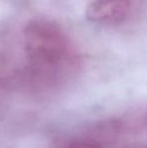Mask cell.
Returning a JSON list of instances; mask_svg holds the SVG:
<instances>
[{"instance_id": "6da1fadb", "label": "cell", "mask_w": 147, "mask_h": 148, "mask_svg": "<svg viewBox=\"0 0 147 148\" xmlns=\"http://www.w3.org/2000/svg\"><path fill=\"white\" fill-rule=\"evenodd\" d=\"M25 73L37 89L61 87L79 72L81 56L67 30L53 19H31L23 30Z\"/></svg>"}, {"instance_id": "7a4b0ae2", "label": "cell", "mask_w": 147, "mask_h": 148, "mask_svg": "<svg viewBox=\"0 0 147 148\" xmlns=\"http://www.w3.org/2000/svg\"><path fill=\"white\" fill-rule=\"evenodd\" d=\"M131 0H94L86 8L87 20L95 23L122 22L131 12Z\"/></svg>"}, {"instance_id": "3957f363", "label": "cell", "mask_w": 147, "mask_h": 148, "mask_svg": "<svg viewBox=\"0 0 147 148\" xmlns=\"http://www.w3.org/2000/svg\"><path fill=\"white\" fill-rule=\"evenodd\" d=\"M57 148H105V146L93 140H75Z\"/></svg>"}, {"instance_id": "277c9868", "label": "cell", "mask_w": 147, "mask_h": 148, "mask_svg": "<svg viewBox=\"0 0 147 148\" xmlns=\"http://www.w3.org/2000/svg\"><path fill=\"white\" fill-rule=\"evenodd\" d=\"M140 123H141V130L147 134V109L140 115Z\"/></svg>"}, {"instance_id": "5b68a950", "label": "cell", "mask_w": 147, "mask_h": 148, "mask_svg": "<svg viewBox=\"0 0 147 148\" xmlns=\"http://www.w3.org/2000/svg\"><path fill=\"white\" fill-rule=\"evenodd\" d=\"M129 148H147V146H145V145H138V146H132Z\"/></svg>"}]
</instances>
